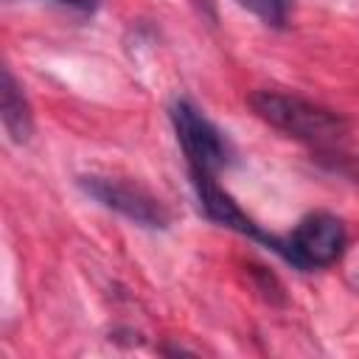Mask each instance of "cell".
<instances>
[{
	"mask_svg": "<svg viewBox=\"0 0 359 359\" xmlns=\"http://www.w3.org/2000/svg\"><path fill=\"white\" fill-rule=\"evenodd\" d=\"M48 3L62 6V8H70V11H76V14H93V11L101 6V0H48Z\"/></svg>",
	"mask_w": 359,
	"mask_h": 359,
	"instance_id": "cell-8",
	"label": "cell"
},
{
	"mask_svg": "<svg viewBox=\"0 0 359 359\" xmlns=\"http://www.w3.org/2000/svg\"><path fill=\"white\" fill-rule=\"evenodd\" d=\"M348 247V227L337 213L314 210L306 213L286 236H278L272 252H278L294 269L311 272L325 269L342 258Z\"/></svg>",
	"mask_w": 359,
	"mask_h": 359,
	"instance_id": "cell-2",
	"label": "cell"
},
{
	"mask_svg": "<svg viewBox=\"0 0 359 359\" xmlns=\"http://www.w3.org/2000/svg\"><path fill=\"white\" fill-rule=\"evenodd\" d=\"M191 188L196 194L199 210L210 222H216L219 227H227V230H233L238 236H247V238L275 250L278 236L266 233L252 216H247V210L233 199V194L219 185V174H191Z\"/></svg>",
	"mask_w": 359,
	"mask_h": 359,
	"instance_id": "cell-5",
	"label": "cell"
},
{
	"mask_svg": "<svg viewBox=\"0 0 359 359\" xmlns=\"http://www.w3.org/2000/svg\"><path fill=\"white\" fill-rule=\"evenodd\" d=\"M79 188L95 199L101 208L129 219L137 227L149 230H165L171 224V213L165 205L143 185L126 180V177H109V174H81Z\"/></svg>",
	"mask_w": 359,
	"mask_h": 359,
	"instance_id": "cell-4",
	"label": "cell"
},
{
	"mask_svg": "<svg viewBox=\"0 0 359 359\" xmlns=\"http://www.w3.org/2000/svg\"><path fill=\"white\" fill-rule=\"evenodd\" d=\"M250 107L264 123L309 146H331L342 140L351 129V121L342 112L314 104L294 93L255 90L250 95Z\"/></svg>",
	"mask_w": 359,
	"mask_h": 359,
	"instance_id": "cell-1",
	"label": "cell"
},
{
	"mask_svg": "<svg viewBox=\"0 0 359 359\" xmlns=\"http://www.w3.org/2000/svg\"><path fill=\"white\" fill-rule=\"evenodd\" d=\"M244 11L261 20L266 28H286L294 0H236Z\"/></svg>",
	"mask_w": 359,
	"mask_h": 359,
	"instance_id": "cell-7",
	"label": "cell"
},
{
	"mask_svg": "<svg viewBox=\"0 0 359 359\" xmlns=\"http://www.w3.org/2000/svg\"><path fill=\"white\" fill-rule=\"evenodd\" d=\"M0 121L11 143L22 146L34 135V112L31 104L22 93V84L14 79L11 67H3V81H0Z\"/></svg>",
	"mask_w": 359,
	"mask_h": 359,
	"instance_id": "cell-6",
	"label": "cell"
},
{
	"mask_svg": "<svg viewBox=\"0 0 359 359\" xmlns=\"http://www.w3.org/2000/svg\"><path fill=\"white\" fill-rule=\"evenodd\" d=\"M168 118L182 149L188 177L191 174H219L233 163V146L224 132L188 98H177L168 107Z\"/></svg>",
	"mask_w": 359,
	"mask_h": 359,
	"instance_id": "cell-3",
	"label": "cell"
}]
</instances>
